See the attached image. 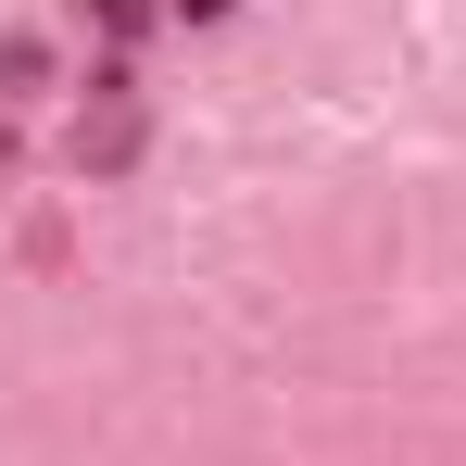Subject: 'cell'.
Instances as JSON below:
<instances>
[{
  "mask_svg": "<svg viewBox=\"0 0 466 466\" xmlns=\"http://www.w3.org/2000/svg\"><path fill=\"white\" fill-rule=\"evenodd\" d=\"M51 76V51H38V38H0V88H38Z\"/></svg>",
  "mask_w": 466,
  "mask_h": 466,
  "instance_id": "obj_1",
  "label": "cell"
},
{
  "mask_svg": "<svg viewBox=\"0 0 466 466\" xmlns=\"http://www.w3.org/2000/svg\"><path fill=\"white\" fill-rule=\"evenodd\" d=\"M88 13H101V25H139V13H152V0H88Z\"/></svg>",
  "mask_w": 466,
  "mask_h": 466,
  "instance_id": "obj_2",
  "label": "cell"
}]
</instances>
